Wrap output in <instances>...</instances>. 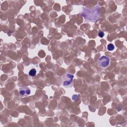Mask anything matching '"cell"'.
Returning <instances> with one entry per match:
<instances>
[{
	"label": "cell",
	"instance_id": "8992f818",
	"mask_svg": "<svg viewBox=\"0 0 127 127\" xmlns=\"http://www.w3.org/2000/svg\"><path fill=\"white\" fill-rule=\"evenodd\" d=\"M98 36L100 37H101V38L103 37L104 36V32L102 31H100L98 32Z\"/></svg>",
	"mask_w": 127,
	"mask_h": 127
},
{
	"label": "cell",
	"instance_id": "277c9868",
	"mask_svg": "<svg viewBox=\"0 0 127 127\" xmlns=\"http://www.w3.org/2000/svg\"><path fill=\"white\" fill-rule=\"evenodd\" d=\"M36 74V71L34 69H31L29 72V75L31 76H34Z\"/></svg>",
	"mask_w": 127,
	"mask_h": 127
},
{
	"label": "cell",
	"instance_id": "6da1fadb",
	"mask_svg": "<svg viewBox=\"0 0 127 127\" xmlns=\"http://www.w3.org/2000/svg\"><path fill=\"white\" fill-rule=\"evenodd\" d=\"M74 75L70 74H67L64 77L63 80V85L66 87H69L70 86L71 84H73V79H74Z\"/></svg>",
	"mask_w": 127,
	"mask_h": 127
},
{
	"label": "cell",
	"instance_id": "5b68a950",
	"mask_svg": "<svg viewBox=\"0 0 127 127\" xmlns=\"http://www.w3.org/2000/svg\"><path fill=\"white\" fill-rule=\"evenodd\" d=\"M114 48H115V47L113 44H109L107 46V49L109 51H113L114 49Z\"/></svg>",
	"mask_w": 127,
	"mask_h": 127
},
{
	"label": "cell",
	"instance_id": "7a4b0ae2",
	"mask_svg": "<svg viewBox=\"0 0 127 127\" xmlns=\"http://www.w3.org/2000/svg\"><path fill=\"white\" fill-rule=\"evenodd\" d=\"M99 67L102 68L107 67L110 63V59L106 56H102L98 61Z\"/></svg>",
	"mask_w": 127,
	"mask_h": 127
},
{
	"label": "cell",
	"instance_id": "3957f363",
	"mask_svg": "<svg viewBox=\"0 0 127 127\" xmlns=\"http://www.w3.org/2000/svg\"><path fill=\"white\" fill-rule=\"evenodd\" d=\"M31 93L29 88L26 86H23L19 88V94L21 97H26L29 95Z\"/></svg>",
	"mask_w": 127,
	"mask_h": 127
}]
</instances>
